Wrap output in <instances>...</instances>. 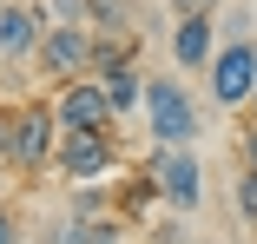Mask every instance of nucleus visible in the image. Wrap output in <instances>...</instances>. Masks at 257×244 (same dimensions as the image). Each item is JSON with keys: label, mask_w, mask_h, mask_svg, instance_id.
<instances>
[{"label": "nucleus", "mask_w": 257, "mask_h": 244, "mask_svg": "<svg viewBox=\"0 0 257 244\" xmlns=\"http://www.w3.org/2000/svg\"><path fill=\"white\" fill-rule=\"evenodd\" d=\"M145 237H152V244H191V224H185V211H159Z\"/></svg>", "instance_id": "11"}, {"label": "nucleus", "mask_w": 257, "mask_h": 244, "mask_svg": "<svg viewBox=\"0 0 257 244\" xmlns=\"http://www.w3.org/2000/svg\"><path fill=\"white\" fill-rule=\"evenodd\" d=\"M218 46H224L218 40V14H178L172 20V66L178 73H204Z\"/></svg>", "instance_id": "8"}, {"label": "nucleus", "mask_w": 257, "mask_h": 244, "mask_svg": "<svg viewBox=\"0 0 257 244\" xmlns=\"http://www.w3.org/2000/svg\"><path fill=\"white\" fill-rule=\"evenodd\" d=\"M0 106H7V99H0Z\"/></svg>", "instance_id": "21"}, {"label": "nucleus", "mask_w": 257, "mask_h": 244, "mask_svg": "<svg viewBox=\"0 0 257 244\" xmlns=\"http://www.w3.org/2000/svg\"><path fill=\"white\" fill-rule=\"evenodd\" d=\"M152 185H159V198H165V211H198L204 205V165H198V152L191 145H152Z\"/></svg>", "instance_id": "4"}, {"label": "nucleus", "mask_w": 257, "mask_h": 244, "mask_svg": "<svg viewBox=\"0 0 257 244\" xmlns=\"http://www.w3.org/2000/svg\"><path fill=\"white\" fill-rule=\"evenodd\" d=\"M60 145L53 99H27V106H0V165L7 172H46Z\"/></svg>", "instance_id": "1"}, {"label": "nucleus", "mask_w": 257, "mask_h": 244, "mask_svg": "<svg viewBox=\"0 0 257 244\" xmlns=\"http://www.w3.org/2000/svg\"><path fill=\"white\" fill-rule=\"evenodd\" d=\"M145 132L152 145H191L198 139V99L178 73H145Z\"/></svg>", "instance_id": "2"}, {"label": "nucleus", "mask_w": 257, "mask_h": 244, "mask_svg": "<svg viewBox=\"0 0 257 244\" xmlns=\"http://www.w3.org/2000/svg\"><path fill=\"white\" fill-rule=\"evenodd\" d=\"M53 119H60V132H112V126H119V112H112V99H106L99 79H66V86H53Z\"/></svg>", "instance_id": "7"}, {"label": "nucleus", "mask_w": 257, "mask_h": 244, "mask_svg": "<svg viewBox=\"0 0 257 244\" xmlns=\"http://www.w3.org/2000/svg\"><path fill=\"white\" fill-rule=\"evenodd\" d=\"M33 66L66 86V79H92V27H46L33 46Z\"/></svg>", "instance_id": "6"}, {"label": "nucleus", "mask_w": 257, "mask_h": 244, "mask_svg": "<svg viewBox=\"0 0 257 244\" xmlns=\"http://www.w3.org/2000/svg\"><path fill=\"white\" fill-rule=\"evenodd\" d=\"M204 86L224 112H244V99L257 92V40H224L204 66Z\"/></svg>", "instance_id": "5"}, {"label": "nucleus", "mask_w": 257, "mask_h": 244, "mask_svg": "<svg viewBox=\"0 0 257 244\" xmlns=\"http://www.w3.org/2000/svg\"><path fill=\"white\" fill-rule=\"evenodd\" d=\"M237 211H244V224H257V172L244 165V178H237Z\"/></svg>", "instance_id": "16"}, {"label": "nucleus", "mask_w": 257, "mask_h": 244, "mask_svg": "<svg viewBox=\"0 0 257 244\" xmlns=\"http://www.w3.org/2000/svg\"><path fill=\"white\" fill-rule=\"evenodd\" d=\"M165 7H172V14H218L224 0H165Z\"/></svg>", "instance_id": "17"}, {"label": "nucleus", "mask_w": 257, "mask_h": 244, "mask_svg": "<svg viewBox=\"0 0 257 244\" xmlns=\"http://www.w3.org/2000/svg\"><path fill=\"white\" fill-rule=\"evenodd\" d=\"M40 33H46L40 0H0V60H33Z\"/></svg>", "instance_id": "9"}, {"label": "nucleus", "mask_w": 257, "mask_h": 244, "mask_svg": "<svg viewBox=\"0 0 257 244\" xmlns=\"http://www.w3.org/2000/svg\"><path fill=\"white\" fill-rule=\"evenodd\" d=\"M125 231H132V224H125L119 211H106V218H92V224H86V244H125Z\"/></svg>", "instance_id": "13"}, {"label": "nucleus", "mask_w": 257, "mask_h": 244, "mask_svg": "<svg viewBox=\"0 0 257 244\" xmlns=\"http://www.w3.org/2000/svg\"><path fill=\"white\" fill-rule=\"evenodd\" d=\"M244 165H250V172H257V119H250V126H244Z\"/></svg>", "instance_id": "19"}, {"label": "nucleus", "mask_w": 257, "mask_h": 244, "mask_svg": "<svg viewBox=\"0 0 257 244\" xmlns=\"http://www.w3.org/2000/svg\"><path fill=\"white\" fill-rule=\"evenodd\" d=\"M66 211H73L79 224H92V218L112 211V198H106V185H66Z\"/></svg>", "instance_id": "10"}, {"label": "nucleus", "mask_w": 257, "mask_h": 244, "mask_svg": "<svg viewBox=\"0 0 257 244\" xmlns=\"http://www.w3.org/2000/svg\"><path fill=\"white\" fill-rule=\"evenodd\" d=\"M86 7H92V0H40L46 27H86Z\"/></svg>", "instance_id": "12"}, {"label": "nucleus", "mask_w": 257, "mask_h": 244, "mask_svg": "<svg viewBox=\"0 0 257 244\" xmlns=\"http://www.w3.org/2000/svg\"><path fill=\"white\" fill-rule=\"evenodd\" d=\"M0 244H20V224H14V205L0 198Z\"/></svg>", "instance_id": "18"}, {"label": "nucleus", "mask_w": 257, "mask_h": 244, "mask_svg": "<svg viewBox=\"0 0 257 244\" xmlns=\"http://www.w3.org/2000/svg\"><path fill=\"white\" fill-rule=\"evenodd\" d=\"M218 40H250V14L244 7H224L218 14Z\"/></svg>", "instance_id": "15"}, {"label": "nucleus", "mask_w": 257, "mask_h": 244, "mask_svg": "<svg viewBox=\"0 0 257 244\" xmlns=\"http://www.w3.org/2000/svg\"><path fill=\"white\" fill-rule=\"evenodd\" d=\"M46 244H86V224L66 211V218H53V224H46Z\"/></svg>", "instance_id": "14"}, {"label": "nucleus", "mask_w": 257, "mask_h": 244, "mask_svg": "<svg viewBox=\"0 0 257 244\" xmlns=\"http://www.w3.org/2000/svg\"><path fill=\"white\" fill-rule=\"evenodd\" d=\"M244 112H250V119H257V92H250V99H244Z\"/></svg>", "instance_id": "20"}, {"label": "nucleus", "mask_w": 257, "mask_h": 244, "mask_svg": "<svg viewBox=\"0 0 257 244\" xmlns=\"http://www.w3.org/2000/svg\"><path fill=\"white\" fill-rule=\"evenodd\" d=\"M119 165L125 159H119L112 132H60V145H53V172L66 185H112Z\"/></svg>", "instance_id": "3"}]
</instances>
